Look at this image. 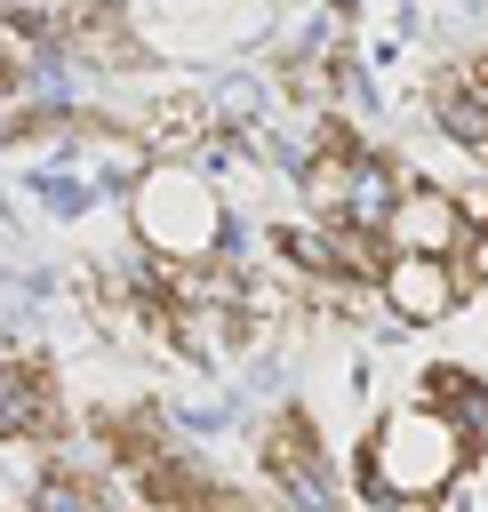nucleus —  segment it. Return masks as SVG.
<instances>
[{"label":"nucleus","mask_w":488,"mask_h":512,"mask_svg":"<svg viewBox=\"0 0 488 512\" xmlns=\"http://www.w3.org/2000/svg\"><path fill=\"white\" fill-rule=\"evenodd\" d=\"M128 224H136V240H144L160 264H216V248H224V200H216L184 160L144 168V184H136V200H128Z\"/></svg>","instance_id":"f03ea898"},{"label":"nucleus","mask_w":488,"mask_h":512,"mask_svg":"<svg viewBox=\"0 0 488 512\" xmlns=\"http://www.w3.org/2000/svg\"><path fill=\"white\" fill-rule=\"evenodd\" d=\"M472 432L456 416H440L432 400H408V408H384L360 448H352V488L384 512H424V504H448L472 472Z\"/></svg>","instance_id":"f257e3e1"},{"label":"nucleus","mask_w":488,"mask_h":512,"mask_svg":"<svg viewBox=\"0 0 488 512\" xmlns=\"http://www.w3.org/2000/svg\"><path fill=\"white\" fill-rule=\"evenodd\" d=\"M456 264H464V280H472V288H488V232H472Z\"/></svg>","instance_id":"0eeeda50"},{"label":"nucleus","mask_w":488,"mask_h":512,"mask_svg":"<svg viewBox=\"0 0 488 512\" xmlns=\"http://www.w3.org/2000/svg\"><path fill=\"white\" fill-rule=\"evenodd\" d=\"M376 304L392 312V328H440L464 304V272H456V256H400L392 248V264L376 280Z\"/></svg>","instance_id":"20e7f679"},{"label":"nucleus","mask_w":488,"mask_h":512,"mask_svg":"<svg viewBox=\"0 0 488 512\" xmlns=\"http://www.w3.org/2000/svg\"><path fill=\"white\" fill-rule=\"evenodd\" d=\"M0 432L40 448V440H64V392L40 360H0Z\"/></svg>","instance_id":"423d86ee"},{"label":"nucleus","mask_w":488,"mask_h":512,"mask_svg":"<svg viewBox=\"0 0 488 512\" xmlns=\"http://www.w3.org/2000/svg\"><path fill=\"white\" fill-rule=\"evenodd\" d=\"M256 464H264V480H272L288 504H304V512H336V464H328V448H320L312 408H280V416H264V432H256Z\"/></svg>","instance_id":"7ed1b4c3"},{"label":"nucleus","mask_w":488,"mask_h":512,"mask_svg":"<svg viewBox=\"0 0 488 512\" xmlns=\"http://www.w3.org/2000/svg\"><path fill=\"white\" fill-rule=\"evenodd\" d=\"M384 240H392L400 256H464L472 216H464L456 192H440V184H408V192L392 200V216H384Z\"/></svg>","instance_id":"39448f33"}]
</instances>
